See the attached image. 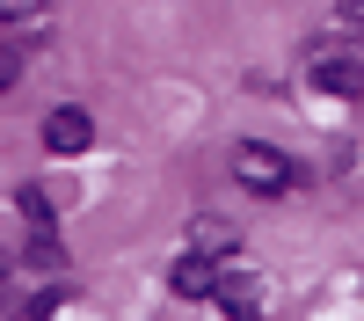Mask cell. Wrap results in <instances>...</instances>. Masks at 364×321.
<instances>
[{
    "instance_id": "1",
    "label": "cell",
    "mask_w": 364,
    "mask_h": 321,
    "mask_svg": "<svg viewBox=\"0 0 364 321\" xmlns=\"http://www.w3.org/2000/svg\"><path fill=\"white\" fill-rule=\"evenodd\" d=\"M233 183L240 190H255V197H284L291 183H299V168H291V154H277V146H233Z\"/></svg>"
},
{
    "instance_id": "2",
    "label": "cell",
    "mask_w": 364,
    "mask_h": 321,
    "mask_svg": "<svg viewBox=\"0 0 364 321\" xmlns=\"http://www.w3.org/2000/svg\"><path fill=\"white\" fill-rule=\"evenodd\" d=\"M306 80L321 88V95H357L364 88V58L350 44H314L306 51Z\"/></svg>"
},
{
    "instance_id": "3",
    "label": "cell",
    "mask_w": 364,
    "mask_h": 321,
    "mask_svg": "<svg viewBox=\"0 0 364 321\" xmlns=\"http://www.w3.org/2000/svg\"><path fill=\"white\" fill-rule=\"evenodd\" d=\"M44 146L51 154H87V146H95V117H87L80 102H58L44 117Z\"/></svg>"
},
{
    "instance_id": "4",
    "label": "cell",
    "mask_w": 364,
    "mask_h": 321,
    "mask_svg": "<svg viewBox=\"0 0 364 321\" xmlns=\"http://www.w3.org/2000/svg\"><path fill=\"white\" fill-rule=\"evenodd\" d=\"M190 248H197V256H211V263H226V256L240 248V226H233V219H219V212H197V219H190Z\"/></svg>"
},
{
    "instance_id": "5",
    "label": "cell",
    "mask_w": 364,
    "mask_h": 321,
    "mask_svg": "<svg viewBox=\"0 0 364 321\" xmlns=\"http://www.w3.org/2000/svg\"><path fill=\"white\" fill-rule=\"evenodd\" d=\"M168 285H175V300H211V292H219V263L190 248V256L168 270Z\"/></svg>"
},
{
    "instance_id": "6",
    "label": "cell",
    "mask_w": 364,
    "mask_h": 321,
    "mask_svg": "<svg viewBox=\"0 0 364 321\" xmlns=\"http://www.w3.org/2000/svg\"><path fill=\"white\" fill-rule=\"evenodd\" d=\"M211 300H219L226 321H262V285H255V278H219Z\"/></svg>"
},
{
    "instance_id": "7",
    "label": "cell",
    "mask_w": 364,
    "mask_h": 321,
    "mask_svg": "<svg viewBox=\"0 0 364 321\" xmlns=\"http://www.w3.org/2000/svg\"><path fill=\"white\" fill-rule=\"evenodd\" d=\"M44 314H58V285H37V292L8 300V321H44Z\"/></svg>"
},
{
    "instance_id": "8",
    "label": "cell",
    "mask_w": 364,
    "mask_h": 321,
    "mask_svg": "<svg viewBox=\"0 0 364 321\" xmlns=\"http://www.w3.org/2000/svg\"><path fill=\"white\" fill-rule=\"evenodd\" d=\"M44 0H0V22H37Z\"/></svg>"
},
{
    "instance_id": "9",
    "label": "cell",
    "mask_w": 364,
    "mask_h": 321,
    "mask_svg": "<svg viewBox=\"0 0 364 321\" xmlns=\"http://www.w3.org/2000/svg\"><path fill=\"white\" fill-rule=\"evenodd\" d=\"M15 80H22V51L0 44V88H15Z\"/></svg>"
},
{
    "instance_id": "10",
    "label": "cell",
    "mask_w": 364,
    "mask_h": 321,
    "mask_svg": "<svg viewBox=\"0 0 364 321\" xmlns=\"http://www.w3.org/2000/svg\"><path fill=\"white\" fill-rule=\"evenodd\" d=\"M336 29H364V0H336Z\"/></svg>"
}]
</instances>
